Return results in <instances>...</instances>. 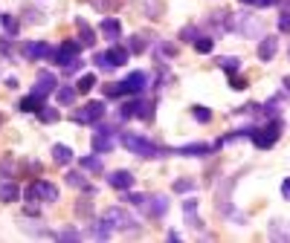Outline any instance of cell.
Wrapping results in <instances>:
<instances>
[{
    "label": "cell",
    "mask_w": 290,
    "mask_h": 243,
    "mask_svg": "<svg viewBox=\"0 0 290 243\" xmlns=\"http://www.w3.org/2000/svg\"><path fill=\"white\" fill-rule=\"evenodd\" d=\"M122 145L131 153H136V156H165V153H172V151H163L160 145H154L151 139H145L139 133H122Z\"/></svg>",
    "instance_id": "6da1fadb"
},
{
    "label": "cell",
    "mask_w": 290,
    "mask_h": 243,
    "mask_svg": "<svg viewBox=\"0 0 290 243\" xmlns=\"http://www.w3.org/2000/svg\"><path fill=\"white\" fill-rule=\"evenodd\" d=\"M79 49H82L79 41H64V44L55 49V64H61L67 72H76L79 70Z\"/></svg>",
    "instance_id": "7a4b0ae2"
},
{
    "label": "cell",
    "mask_w": 290,
    "mask_h": 243,
    "mask_svg": "<svg viewBox=\"0 0 290 243\" xmlns=\"http://www.w3.org/2000/svg\"><path fill=\"white\" fill-rule=\"evenodd\" d=\"M279 136H281V122H279V119H273L267 127H255V130H253V142H255V148L267 151V148L276 145Z\"/></svg>",
    "instance_id": "3957f363"
},
{
    "label": "cell",
    "mask_w": 290,
    "mask_h": 243,
    "mask_svg": "<svg viewBox=\"0 0 290 243\" xmlns=\"http://www.w3.org/2000/svg\"><path fill=\"white\" fill-rule=\"evenodd\" d=\"M105 101H90V104H84L82 110H76L72 113V122L76 125H93V122H99L102 116H105Z\"/></svg>",
    "instance_id": "277c9868"
},
{
    "label": "cell",
    "mask_w": 290,
    "mask_h": 243,
    "mask_svg": "<svg viewBox=\"0 0 290 243\" xmlns=\"http://www.w3.org/2000/svg\"><path fill=\"white\" fill-rule=\"evenodd\" d=\"M105 220H108L113 229H122V232H134L136 229V220L128 214L125 208H108V211H105Z\"/></svg>",
    "instance_id": "5b68a950"
},
{
    "label": "cell",
    "mask_w": 290,
    "mask_h": 243,
    "mask_svg": "<svg viewBox=\"0 0 290 243\" xmlns=\"http://www.w3.org/2000/svg\"><path fill=\"white\" fill-rule=\"evenodd\" d=\"M151 84V78H148V72H142V70H136V72H131L125 81H119V87H122V93H142L145 87Z\"/></svg>",
    "instance_id": "8992f818"
},
{
    "label": "cell",
    "mask_w": 290,
    "mask_h": 243,
    "mask_svg": "<svg viewBox=\"0 0 290 243\" xmlns=\"http://www.w3.org/2000/svg\"><path fill=\"white\" fill-rule=\"evenodd\" d=\"M20 55H23L27 61H41V58L50 55V46H46L44 41H29V44L20 46Z\"/></svg>",
    "instance_id": "52a82bcc"
},
{
    "label": "cell",
    "mask_w": 290,
    "mask_h": 243,
    "mask_svg": "<svg viewBox=\"0 0 290 243\" xmlns=\"http://www.w3.org/2000/svg\"><path fill=\"white\" fill-rule=\"evenodd\" d=\"M215 148H221V142H215V145L191 142V145H183V148H177V151H172V153H180V156H209Z\"/></svg>",
    "instance_id": "ba28073f"
},
{
    "label": "cell",
    "mask_w": 290,
    "mask_h": 243,
    "mask_svg": "<svg viewBox=\"0 0 290 243\" xmlns=\"http://www.w3.org/2000/svg\"><path fill=\"white\" fill-rule=\"evenodd\" d=\"M93 151L96 153H110L113 151V130H110V127H99V133L93 136Z\"/></svg>",
    "instance_id": "9c48e42d"
},
{
    "label": "cell",
    "mask_w": 290,
    "mask_h": 243,
    "mask_svg": "<svg viewBox=\"0 0 290 243\" xmlns=\"http://www.w3.org/2000/svg\"><path fill=\"white\" fill-rule=\"evenodd\" d=\"M55 84H58V81H55V75L44 70V72H38V78H35V90H32V93H38L41 99H46V96H50V93L55 90Z\"/></svg>",
    "instance_id": "30bf717a"
},
{
    "label": "cell",
    "mask_w": 290,
    "mask_h": 243,
    "mask_svg": "<svg viewBox=\"0 0 290 243\" xmlns=\"http://www.w3.org/2000/svg\"><path fill=\"white\" fill-rule=\"evenodd\" d=\"M238 32H244V35H261V23H258V18L255 15H250V12H244V18L238 20Z\"/></svg>",
    "instance_id": "8fae6325"
},
{
    "label": "cell",
    "mask_w": 290,
    "mask_h": 243,
    "mask_svg": "<svg viewBox=\"0 0 290 243\" xmlns=\"http://www.w3.org/2000/svg\"><path fill=\"white\" fill-rule=\"evenodd\" d=\"M108 182L113 185V188H119V191H128V188H134V174L131 171H113L108 177Z\"/></svg>",
    "instance_id": "7c38bea8"
},
{
    "label": "cell",
    "mask_w": 290,
    "mask_h": 243,
    "mask_svg": "<svg viewBox=\"0 0 290 243\" xmlns=\"http://www.w3.org/2000/svg\"><path fill=\"white\" fill-rule=\"evenodd\" d=\"M276 49H279V41H276L273 35L261 38V44H258V58H261V61H273Z\"/></svg>",
    "instance_id": "4fadbf2b"
},
{
    "label": "cell",
    "mask_w": 290,
    "mask_h": 243,
    "mask_svg": "<svg viewBox=\"0 0 290 243\" xmlns=\"http://www.w3.org/2000/svg\"><path fill=\"white\" fill-rule=\"evenodd\" d=\"M76 26H79V44L82 46H93L96 44V32H93L90 29V23H87V20H76Z\"/></svg>",
    "instance_id": "5bb4252c"
},
{
    "label": "cell",
    "mask_w": 290,
    "mask_h": 243,
    "mask_svg": "<svg viewBox=\"0 0 290 243\" xmlns=\"http://www.w3.org/2000/svg\"><path fill=\"white\" fill-rule=\"evenodd\" d=\"M35 188H38V197L46 200V203H55V200H58V185H53V182L38 180V182H35Z\"/></svg>",
    "instance_id": "9a60e30c"
},
{
    "label": "cell",
    "mask_w": 290,
    "mask_h": 243,
    "mask_svg": "<svg viewBox=\"0 0 290 243\" xmlns=\"http://www.w3.org/2000/svg\"><path fill=\"white\" fill-rule=\"evenodd\" d=\"M165 211H168V197H165V194H154L151 203H148V214L151 217H163Z\"/></svg>",
    "instance_id": "2e32d148"
},
{
    "label": "cell",
    "mask_w": 290,
    "mask_h": 243,
    "mask_svg": "<svg viewBox=\"0 0 290 243\" xmlns=\"http://www.w3.org/2000/svg\"><path fill=\"white\" fill-rule=\"evenodd\" d=\"M99 29H102V35L110 38V41H119V38H122V26H119L116 18H105Z\"/></svg>",
    "instance_id": "e0dca14e"
},
{
    "label": "cell",
    "mask_w": 290,
    "mask_h": 243,
    "mask_svg": "<svg viewBox=\"0 0 290 243\" xmlns=\"http://www.w3.org/2000/svg\"><path fill=\"white\" fill-rule=\"evenodd\" d=\"M18 197H20V188L12 180H3V182H0V203H15Z\"/></svg>",
    "instance_id": "ac0fdd59"
},
{
    "label": "cell",
    "mask_w": 290,
    "mask_h": 243,
    "mask_svg": "<svg viewBox=\"0 0 290 243\" xmlns=\"http://www.w3.org/2000/svg\"><path fill=\"white\" fill-rule=\"evenodd\" d=\"M23 113H41V107H44V99L38 96V93H29L27 99H20V104H18Z\"/></svg>",
    "instance_id": "d6986e66"
},
{
    "label": "cell",
    "mask_w": 290,
    "mask_h": 243,
    "mask_svg": "<svg viewBox=\"0 0 290 243\" xmlns=\"http://www.w3.org/2000/svg\"><path fill=\"white\" fill-rule=\"evenodd\" d=\"M128 58H131V49H125V46H110L108 49V61L113 64V67L128 64Z\"/></svg>",
    "instance_id": "ffe728a7"
},
{
    "label": "cell",
    "mask_w": 290,
    "mask_h": 243,
    "mask_svg": "<svg viewBox=\"0 0 290 243\" xmlns=\"http://www.w3.org/2000/svg\"><path fill=\"white\" fill-rule=\"evenodd\" d=\"M0 23H3V32H6L9 38H15V35H18L20 23H18V18H15V15H9V12H3V15H0Z\"/></svg>",
    "instance_id": "44dd1931"
},
{
    "label": "cell",
    "mask_w": 290,
    "mask_h": 243,
    "mask_svg": "<svg viewBox=\"0 0 290 243\" xmlns=\"http://www.w3.org/2000/svg\"><path fill=\"white\" fill-rule=\"evenodd\" d=\"M53 159L58 162V165H70V162H72V151L67 148V145H53Z\"/></svg>",
    "instance_id": "7402d4cb"
},
{
    "label": "cell",
    "mask_w": 290,
    "mask_h": 243,
    "mask_svg": "<svg viewBox=\"0 0 290 243\" xmlns=\"http://www.w3.org/2000/svg\"><path fill=\"white\" fill-rule=\"evenodd\" d=\"M90 232H93V237H99V240H108L110 234H113V226H110L108 220H105V217H102L99 223H93Z\"/></svg>",
    "instance_id": "603a6c76"
},
{
    "label": "cell",
    "mask_w": 290,
    "mask_h": 243,
    "mask_svg": "<svg viewBox=\"0 0 290 243\" xmlns=\"http://www.w3.org/2000/svg\"><path fill=\"white\" fill-rule=\"evenodd\" d=\"M270 234L279 237V240H290V229L284 226V220H273L270 223Z\"/></svg>",
    "instance_id": "cb8c5ba5"
},
{
    "label": "cell",
    "mask_w": 290,
    "mask_h": 243,
    "mask_svg": "<svg viewBox=\"0 0 290 243\" xmlns=\"http://www.w3.org/2000/svg\"><path fill=\"white\" fill-rule=\"evenodd\" d=\"M82 168H84V171H93V174L105 171V165H102L99 156H82Z\"/></svg>",
    "instance_id": "d4e9b609"
},
{
    "label": "cell",
    "mask_w": 290,
    "mask_h": 243,
    "mask_svg": "<svg viewBox=\"0 0 290 243\" xmlns=\"http://www.w3.org/2000/svg\"><path fill=\"white\" fill-rule=\"evenodd\" d=\"M76 87H58V90H55V96H58V104H72V101H76Z\"/></svg>",
    "instance_id": "484cf974"
},
{
    "label": "cell",
    "mask_w": 290,
    "mask_h": 243,
    "mask_svg": "<svg viewBox=\"0 0 290 243\" xmlns=\"http://www.w3.org/2000/svg\"><path fill=\"white\" fill-rule=\"evenodd\" d=\"M218 64H221V70H227L229 75H235V70L241 67V61H238L235 55H224V58H218Z\"/></svg>",
    "instance_id": "4316f807"
},
{
    "label": "cell",
    "mask_w": 290,
    "mask_h": 243,
    "mask_svg": "<svg viewBox=\"0 0 290 243\" xmlns=\"http://www.w3.org/2000/svg\"><path fill=\"white\" fill-rule=\"evenodd\" d=\"M93 87H96V75L93 72H87V75H82V78L76 81V90L79 93H90Z\"/></svg>",
    "instance_id": "83f0119b"
},
{
    "label": "cell",
    "mask_w": 290,
    "mask_h": 243,
    "mask_svg": "<svg viewBox=\"0 0 290 243\" xmlns=\"http://www.w3.org/2000/svg\"><path fill=\"white\" fill-rule=\"evenodd\" d=\"M139 107H142V101H128V104H122L119 116L122 119H134V116H139Z\"/></svg>",
    "instance_id": "f1b7e54d"
},
{
    "label": "cell",
    "mask_w": 290,
    "mask_h": 243,
    "mask_svg": "<svg viewBox=\"0 0 290 243\" xmlns=\"http://www.w3.org/2000/svg\"><path fill=\"white\" fill-rule=\"evenodd\" d=\"M93 6H96V9L102 12V15H110V12L116 9L119 3H122V0H90Z\"/></svg>",
    "instance_id": "f546056e"
},
{
    "label": "cell",
    "mask_w": 290,
    "mask_h": 243,
    "mask_svg": "<svg viewBox=\"0 0 290 243\" xmlns=\"http://www.w3.org/2000/svg\"><path fill=\"white\" fill-rule=\"evenodd\" d=\"M20 226H23V232H27V234H35V237H55V234L53 232H46V229H44V226H32V223H20Z\"/></svg>",
    "instance_id": "4dcf8cb0"
},
{
    "label": "cell",
    "mask_w": 290,
    "mask_h": 243,
    "mask_svg": "<svg viewBox=\"0 0 290 243\" xmlns=\"http://www.w3.org/2000/svg\"><path fill=\"white\" fill-rule=\"evenodd\" d=\"M212 46H215V41H212V38H195V49H198V52H212Z\"/></svg>",
    "instance_id": "1f68e13d"
},
{
    "label": "cell",
    "mask_w": 290,
    "mask_h": 243,
    "mask_svg": "<svg viewBox=\"0 0 290 243\" xmlns=\"http://www.w3.org/2000/svg\"><path fill=\"white\" fill-rule=\"evenodd\" d=\"M93 64H96L99 70H113V64L108 61V52H96L93 55Z\"/></svg>",
    "instance_id": "d6a6232c"
},
{
    "label": "cell",
    "mask_w": 290,
    "mask_h": 243,
    "mask_svg": "<svg viewBox=\"0 0 290 243\" xmlns=\"http://www.w3.org/2000/svg\"><path fill=\"white\" fill-rule=\"evenodd\" d=\"M55 237H58V240H82V232H76V229H61Z\"/></svg>",
    "instance_id": "836d02e7"
},
{
    "label": "cell",
    "mask_w": 290,
    "mask_h": 243,
    "mask_svg": "<svg viewBox=\"0 0 290 243\" xmlns=\"http://www.w3.org/2000/svg\"><path fill=\"white\" fill-rule=\"evenodd\" d=\"M122 200H128L131 206H142V203H145L148 197H142V194H136V191H131V188H128V191H125V197H122Z\"/></svg>",
    "instance_id": "e575fe53"
},
{
    "label": "cell",
    "mask_w": 290,
    "mask_h": 243,
    "mask_svg": "<svg viewBox=\"0 0 290 243\" xmlns=\"http://www.w3.org/2000/svg\"><path fill=\"white\" fill-rule=\"evenodd\" d=\"M38 116H41V122H58V110L55 107H41Z\"/></svg>",
    "instance_id": "d590c367"
},
{
    "label": "cell",
    "mask_w": 290,
    "mask_h": 243,
    "mask_svg": "<svg viewBox=\"0 0 290 243\" xmlns=\"http://www.w3.org/2000/svg\"><path fill=\"white\" fill-rule=\"evenodd\" d=\"M67 182H70V185H76V188H79V185H82V188H87V180H84L82 174H67Z\"/></svg>",
    "instance_id": "8d00e7d4"
},
{
    "label": "cell",
    "mask_w": 290,
    "mask_h": 243,
    "mask_svg": "<svg viewBox=\"0 0 290 243\" xmlns=\"http://www.w3.org/2000/svg\"><path fill=\"white\" fill-rule=\"evenodd\" d=\"M191 116L198 119V122H209V119H212V113H209L206 107H200V104H198V107L191 110Z\"/></svg>",
    "instance_id": "74e56055"
},
{
    "label": "cell",
    "mask_w": 290,
    "mask_h": 243,
    "mask_svg": "<svg viewBox=\"0 0 290 243\" xmlns=\"http://www.w3.org/2000/svg\"><path fill=\"white\" fill-rule=\"evenodd\" d=\"M131 52H145V41H142V35H134V38H131Z\"/></svg>",
    "instance_id": "f35d334b"
},
{
    "label": "cell",
    "mask_w": 290,
    "mask_h": 243,
    "mask_svg": "<svg viewBox=\"0 0 290 243\" xmlns=\"http://www.w3.org/2000/svg\"><path fill=\"white\" fill-rule=\"evenodd\" d=\"M195 185H198L195 180H177V182H174V191H191Z\"/></svg>",
    "instance_id": "ab89813d"
},
{
    "label": "cell",
    "mask_w": 290,
    "mask_h": 243,
    "mask_svg": "<svg viewBox=\"0 0 290 243\" xmlns=\"http://www.w3.org/2000/svg\"><path fill=\"white\" fill-rule=\"evenodd\" d=\"M279 32H290V9L281 12V18H279Z\"/></svg>",
    "instance_id": "60d3db41"
},
{
    "label": "cell",
    "mask_w": 290,
    "mask_h": 243,
    "mask_svg": "<svg viewBox=\"0 0 290 243\" xmlns=\"http://www.w3.org/2000/svg\"><path fill=\"white\" fill-rule=\"evenodd\" d=\"M186 223H189L191 229H198V232L203 229V220H200V217H195V214H186Z\"/></svg>",
    "instance_id": "b9f144b4"
},
{
    "label": "cell",
    "mask_w": 290,
    "mask_h": 243,
    "mask_svg": "<svg viewBox=\"0 0 290 243\" xmlns=\"http://www.w3.org/2000/svg\"><path fill=\"white\" fill-rule=\"evenodd\" d=\"M180 38H186V41H191V44H195V38H198V32H195V26H186L180 32Z\"/></svg>",
    "instance_id": "7bdbcfd3"
},
{
    "label": "cell",
    "mask_w": 290,
    "mask_h": 243,
    "mask_svg": "<svg viewBox=\"0 0 290 243\" xmlns=\"http://www.w3.org/2000/svg\"><path fill=\"white\" fill-rule=\"evenodd\" d=\"M195 208H198V200H186V203H183V211H186V214H195Z\"/></svg>",
    "instance_id": "ee69618b"
},
{
    "label": "cell",
    "mask_w": 290,
    "mask_h": 243,
    "mask_svg": "<svg viewBox=\"0 0 290 243\" xmlns=\"http://www.w3.org/2000/svg\"><path fill=\"white\" fill-rule=\"evenodd\" d=\"M160 49H163V55H168V58H172V55H177V46H172V44H163Z\"/></svg>",
    "instance_id": "f6af8a7d"
},
{
    "label": "cell",
    "mask_w": 290,
    "mask_h": 243,
    "mask_svg": "<svg viewBox=\"0 0 290 243\" xmlns=\"http://www.w3.org/2000/svg\"><path fill=\"white\" fill-rule=\"evenodd\" d=\"M281 197H284V200H290V177H287L284 182H281Z\"/></svg>",
    "instance_id": "bcb514c9"
},
{
    "label": "cell",
    "mask_w": 290,
    "mask_h": 243,
    "mask_svg": "<svg viewBox=\"0 0 290 243\" xmlns=\"http://www.w3.org/2000/svg\"><path fill=\"white\" fill-rule=\"evenodd\" d=\"M232 87H235V90H244V87H247V78H235V75H232Z\"/></svg>",
    "instance_id": "7dc6e473"
},
{
    "label": "cell",
    "mask_w": 290,
    "mask_h": 243,
    "mask_svg": "<svg viewBox=\"0 0 290 243\" xmlns=\"http://www.w3.org/2000/svg\"><path fill=\"white\" fill-rule=\"evenodd\" d=\"M76 211H79V214H90V203H79Z\"/></svg>",
    "instance_id": "c3c4849f"
},
{
    "label": "cell",
    "mask_w": 290,
    "mask_h": 243,
    "mask_svg": "<svg viewBox=\"0 0 290 243\" xmlns=\"http://www.w3.org/2000/svg\"><path fill=\"white\" fill-rule=\"evenodd\" d=\"M6 87H9V90H18V78H15V75H9V78H6Z\"/></svg>",
    "instance_id": "681fc988"
},
{
    "label": "cell",
    "mask_w": 290,
    "mask_h": 243,
    "mask_svg": "<svg viewBox=\"0 0 290 243\" xmlns=\"http://www.w3.org/2000/svg\"><path fill=\"white\" fill-rule=\"evenodd\" d=\"M258 3H261V6H276L279 0H258Z\"/></svg>",
    "instance_id": "f907efd6"
},
{
    "label": "cell",
    "mask_w": 290,
    "mask_h": 243,
    "mask_svg": "<svg viewBox=\"0 0 290 243\" xmlns=\"http://www.w3.org/2000/svg\"><path fill=\"white\" fill-rule=\"evenodd\" d=\"M241 3H258V0H241Z\"/></svg>",
    "instance_id": "816d5d0a"
},
{
    "label": "cell",
    "mask_w": 290,
    "mask_h": 243,
    "mask_svg": "<svg viewBox=\"0 0 290 243\" xmlns=\"http://www.w3.org/2000/svg\"><path fill=\"white\" fill-rule=\"evenodd\" d=\"M287 58H290V49H287Z\"/></svg>",
    "instance_id": "f5cc1de1"
}]
</instances>
